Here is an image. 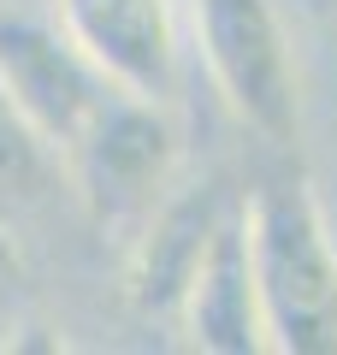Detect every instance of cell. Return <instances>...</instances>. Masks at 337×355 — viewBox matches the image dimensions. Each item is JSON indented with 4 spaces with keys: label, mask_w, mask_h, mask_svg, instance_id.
Wrapping results in <instances>:
<instances>
[{
    "label": "cell",
    "mask_w": 337,
    "mask_h": 355,
    "mask_svg": "<svg viewBox=\"0 0 337 355\" xmlns=\"http://www.w3.org/2000/svg\"><path fill=\"white\" fill-rule=\"evenodd\" d=\"M254 302L266 349L278 355H337V243L320 196L302 178H273L243 207Z\"/></svg>",
    "instance_id": "1"
},
{
    "label": "cell",
    "mask_w": 337,
    "mask_h": 355,
    "mask_svg": "<svg viewBox=\"0 0 337 355\" xmlns=\"http://www.w3.org/2000/svg\"><path fill=\"white\" fill-rule=\"evenodd\" d=\"M60 154L71 166V184L83 196L89 219L101 231H125L137 219H148L160 190L172 184L178 130L160 113V101L112 89Z\"/></svg>",
    "instance_id": "2"
},
{
    "label": "cell",
    "mask_w": 337,
    "mask_h": 355,
    "mask_svg": "<svg viewBox=\"0 0 337 355\" xmlns=\"http://www.w3.org/2000/svg\"><path fill=\"white\" fill-rule=\"evenodd\" d=\"M201 60L213 71V89L261 142L290 148L302 130L296 60L290 36L278 24L273 0H189Z\"/></svg>",
    "instance_id": "3"
},
{
    "label": "cell",
    "mask_w": 337,
    "mask_h": 355,
    "mask_svg": "<svg viewBox=\"0 0 337 355\" xmlns=\"http://www.w3.org/2000/svg\"><path fill=\"white\" fill-rule=\"evenodd\" d=\"M0 95L60 154L89 125V113L112 95V83L89 65V53L65 30L24 12H0Z\"/></svg>",
    "instance_id": "4"
},
{
    "label": "cell",
    "mask_w": 337,
    "mask_h": 355,
    "mask_svg": "<svg viewBox=\"0 0 337 355\" xmlns=\"http://www.w3.org/2000/svg\"><path fill=\"white\" fill-rule=\"evenodd\" d=\"M60 30L89 53L101 77L125 95L166 101L178 89L172 0H53Z\"/></svg>",
    "instance_id": "5"
},
{
    "label": "cell",
    "mask_w": 337,
    "mask_h": 355,
    "mask_svg": "<svg viewBox=\"0 0 337 355\" xmlns=\"http://www.w3.org/2000/svg\"><path fill=\"white\" fill-rule=\"evenodd\" d=\"M189 326V343L207 355H261L266 349V326H261V302H254V272H249V243H243V214L219 219V231L207 237L196 272L184 284L178 302Z\"/></svg>",
    "instance_id": "6"
},
{
    "label": "cell",
    "mask_w": 337,
    "mask_h": 355,
    "mask_svg": "<svg viewBox=\"0 0 337 355\" xmlns=\"http://www.w3.org/2000/svg\"><path fill=\"white\" fill-rule=\"evenodd\" d=\"M219 219H225L219 184H201L178 202H154L142 243H137V261H130V296H137L142 314H178L184 284L196 272L207 237L219 231Z\"/></svg>",
    "instance_id": "7"
},
{
    "label": "cell",
    "mask_w": 337,
    "mask_h": 355,
    "mask_svg": "<svg viewBox=\"0 0 337 355\" xmlns=\"http://www.w3.org/2000/svg\"><path fill=\"white\" fill-rule=\"evenodd\" d=\"M18 254H12V237H6V219H0V272H12Z\"/></svg>",
    "instance_id": "8"
}]
</instances>
